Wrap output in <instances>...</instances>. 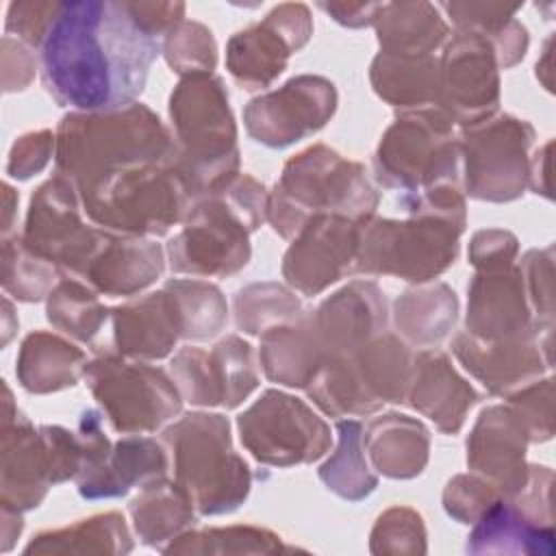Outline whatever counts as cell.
Here are the masks:
<instances>
[{
  "label": "cell",
  "instance_id": "obj_34",
  "mask_svg": "<svg viewBox=\"0 0 556 556\" xmlns=\"http://www.w3.org/2000/svg\"><path fill=\"white\" fill-rule=\"evenodd\" d=\"M132 528L143 545L163 547L195 523V506L176 480L165 476L146 482L128 504Z\"/></svg>",
  "mask_w": 556,
  "mask_h": 556
},
{
  "label": "cell",
  "instance_id": "obj_17",
  "mask_svg": "<svg viewBox=\"0 0 556 556\" xmlns=\"http://www.w3.org/2000/svg\"><path fill=\"white\" fill-rule=\"evenodd\" d=\"M313 33L306 4L287 2L245 30L235 33L226 46V67L248 91L269 87Z\"/></svg>",
  "mask_w": 556,
  "mask_h": 556
},
{
  "label": "cell",
  "instance_id": "obj_10",
  "mask_svg": "<svg viewBox=\"0 0 556 556\" xmlns=\"http://www.w3.org/2000/svg\"><path fill=\"white\" fill-rule=\"evenodd\" d=\"M460 143L452 119L437 106L402 111L374 154V176L384 189L415 193L458 182Z\"/></svg>",
  "mask_w": 556,
  "mask_h": 556
},
{
  "label": "cell",
  "instance_id": "obj_41",
  "mask_svg": "<svg viewBox=\"0 0 556 556\" xmlns=\"http://www.w3.org/2000/svg\"><path fill=\"white\" fill-rule=\"evenodd\" d=\"M235 324L248 334L289 324L302 315L300 300L278 282H254L235 293Z\"/></svg>",
  "mask_w": 556,
  "mask_h": 556
},
{
  "label": "cell",
  "instance_id": "obj_60",
  "mask_svg": "<svg viewBox=\"0 0 556 556\" xmlns=\"http://www.w3.org/2000/svg\"><path fill=\"white\" fill-rule=\"evenodd\" d=\"M11 313H13V311H11V302H9V300H4V339H2V343H4V345L9 343V339H11V332H13V330H17L15 326H11V324H9V317H11Z\"/></svg>",
  "mask_w": 556,
  "mask_h": 556
},
{
  "label": "cell",
  "instance_id": "obj_23",
  "mask_svg": "<svg viewBox=\"0 0 556 556\" xmlns=\"http://www.w3.org/2000/svg\"><path fill=\"white\" fill-rule=\"evenodd\" d=\"M452 352L491 395L500 397L513 395L552 367V341L541 339L482 341L458 332Z\"/></svg>",
  "mask_w": 556,
  "mask_h": 556
},
{
  "label": "cell",
  "instance_id": "obj_25",
  "mask_svg": "<svg viewBox=\"0 0 556 556\" xmlns=\"http://www.w3.org/2000/svg\"><path fill=\"white\" fill-rule=\"evenodd\" d=\"M111 326L115 352L137 361L165 358L185 339L182 313L167 285L161 291L111 308Z\"/></svg>",
  "mask_w": 556,
  "mask_h": 556
},
{
  "label": "cell",
  "instance_id": "obj_35",
  "mask_svg": "<svg viewBox=\"0 0 556 556\" xmlns=\"http://www.w3.org/2000/svg\"><path fill=\"white\" fill-rule=\"evenodd\" d=\"M458 317V300L445 282H434L404 291L393 304V321L404 341L432 348L441 343L454 328Z\"/></svg>",
  "mask_w": 556,
  "mask_h": 556
},
{
  "label": "cell",
  "instance_id": "obj_32",
  "mask_svg": "<svg viewBox=\"0 0 556 556\" xmlns=\"http://www.w3.org/2000/svg\"><path fill=\"white\" fill-rule=\"evenodd\" d=\"M85 352L52 332H30L17 354L15 376L28 393H54L74 387L85 371Z\"/></svg>",
  "mask_w": 556,
  "mask_h": 556
},
{
  "label": "cell",
  "instance_id": "obj_56",
  "mask_svg": "<svg viewBox=\"0 0 556 556\" xmlns=\"http://www.w3.org/2000/svg\"><path fill=\"white\" fill-rule=\"evenodd\" d=\"M319 9L332 15L334 22L348 26V28H361L367 24H374L378 11L382 9L380 2H319Z\"/></svg>",
  "mask_w": 556,
  "mask_h": 556
},
{
  "label": "cell",
  "instance_id": "obj_6",
  "mask_svg": "<svg viewBox=\"0 0 556 556\" xmlns=\"http://www.w3.org/2000/svg\"><path fill=\"white\" fill-rule=\"evenodd\" d=\"M176 161L195 198L239 174L237 126L219 76H182L169 96Z\"/></svg>",
  "mask_w": 556,
  "mask_h": 556
},
{
  "label": "cell",
  "instance_id": "obj_4",
  "mask_svg": "<svg viewBox=\"0 0 556 556\" xmlns=\"http://www.w3.org/2000/svg\"><path fill=\"white\" fill-rule=\"evenodd\" d=\"M378 193L361 163L343 159L337 150L315 143L291 156L267 195V222L293 239L315 215H345L367 219L376 215Z\"/></svg>",
  "mask_w": 556,
  "mask_h": 556
},
{
  "label": "cell",
  "instance_id": "obj_24",
  "mask_svg": "<svg viewBox=\"0 0 556 556\" xmlns=\"http://www.w3.org/2000/svg\"><path fill=\"white\" fill-rule=\"evenodd\" d=\"M313 326L328 356L348 354L387 328V300L374 280H352L315 311Z\"/></svg>",
  "mask_w": 556,
  "mask_h": 556
},
{
  "label": "cell",
  "instance_id": "obj_48",
  "mask_svg": "<svg viewBox=\"0 0 556 556\" xmlns=\"http://www.w3.org/2000/svg\"><path fill=\"white\" fill-rule=\"evenodd\" d=\"M510 406L521 415L528 426L530 443L547 441L554 434V410H552V378L534 380L523 389L506 397Z\"/></svg>",
  "mask_w": 556,
  "mask_h": 556
},
{
  "label": "cell",
  "instance_id": "obj_58",
  "mask_svg": "<svg viewBox=\"0 0 556 556\" xmlns=\"http://www.w3.org/2000/svg\"><path fill=\"white\" fill-rule=\"evenodd\" d=\"M0 508H2V541H0V549L9 552L13 547V543H15V539L20 536L22 528H24V519H22L20 510L7 508V506H0Z\"/></svg>",
  "mask_w": 556,
  "mask_h": 556
},
{
  "label": "cell",
  "instance_id": "obj_53",
  "mask_svg": "<svg viewBox=\"0 0 556 556\" xmlns=\"http://www.w3.org/2000/svg\"><path fill=\"white\" fill-rule=\"evenodd\" d=\"M517 252H519V243L513 232L497 230V228L478 230L469 243V263L478 271L504 269L515 263Z\"/></svg>",
  "mask_w": 556,
  "mask_h": 556
},
{
  "label": "cell",
  "instance_id": "obj_52",
  "mask_svg": "<svg viewBox=\"0 0 556 556\" xmlns=\"http://www.w3.org/2000/svg\"><path fill=\"white\" fill-rule=\"evenodd\" d=\"M56 2H11L7 22H4V33L28 48L39 50L43 35L52 22Z\"/></svg>",
  "mask_w": 556,
  "mask_h": 556
},
{
  "label": "cell",
  "instance_id": "obj_44",
  "mask_svg": "<svg viewBox=\"0 0 556 556\" xmlns=\"http://www.w3.org/2000/svg\"><path fill=\"white\" fill-rule=\"evenodd\" d=\"M163 54L169 67L180 76L213 74L217 65V46L211 30L198 22H178L163 41Z\"/></svg>",
  "mask_w": 556,
  "mask_h": 556
},
{
  "label": "cell",
  "instance_id": "obj_50",
  "mask_svg": "<svg viewBox=\"0 0 556 556\" xmlns=\"http://www.w3.org/2000/svg\"><path fill=\"white\" fill-rule=\"evenodd\" d=\"M460 33H476L493 39L519 11V7L493 4V2H445L441 4Z\"/></svg>",
  "mask_w": 556,
  "mask_h": 556
},
{
  "label": "cell",
  "instance_id": "obj_46",
  "mask_svg": "<svg viewBox=\"0 0 556 556\" xmlns=\"http://www.w3.org/2000/svg\"><path fill=\"white\" fill-rule=\"evenodd\" d=\"M500 497H504L502 491L486 478L458 473L443 491V508L458 523H473Z\"/></svg>",
  "mask_w": 556,
  "mask_h": 556
},
{
  "label": "cell",
  "instance_id": "obj_2",
  "mask_svg": "<svg viewBox=\"0 0 556 556\" xmlns=\"http://www.w3.org/2000/svg\"><path fill=\"white\" fill-rule=\"evenodd\" d=\"M54 137L56 174L76 189L132 165L176 156L174 135L141 102L109 111H70Z\"/></svg>",
  "mask_w": 556,
  "mask_h": 556
},
{
  "label": "cell",
  "instance_id": "obj_3",
  "mask_svg": "<svg viewBox=\"0 0 556 556\" xmlns=\"http://www.w3.org/2000/svg\"><path fill=\"white\" fill-rule=\"evenodd\" d=\"M267 195L265 187L248 174H237L198 195L182 230L167 243L169 269L202 278L241 271L252 256L250 235L267 219Z\"/></svg>",
  "mask_w": 556,
  "mask_h": 556
},
{
  "label": "cell",
  "instance_id": "obj_57",
  "mask_svg": "<svg viewBox=\"0 0 556 556\" xmlns=\"http://www.w3.org/2000/svg\"><path fill=\"white\" fill-rule=\"evenodd\" d=\"M549 148H552V141H547L530 159V172H528V187L534 193H543L545 198H552V193H549Z\"/></svg>",
  "mask_w": 556,
  "mask_h": 556
},
{
  "label": "cell",
  "instance_id": "obj_40",
  "mask_svg": "<svg viewBox=\"0 0 556 556\" xmlns=\"http://www.w3.org/2000/svg\"><path fill=\"white\" fill-rule=\"evenodd\" d=\"M282 539L258 526H226L185 530L169 545H163V554H276L287 552Z\"/></svg>",
  "mask_w": 556,
  "mask_h": 556
},
{
  "label": "cell",
  "instance_id": "obj_18",
  "mask_svg": "<svg viewBox=\"0 0 556 556\" xmlns=\"http://www.w3.org/2000/svg\"><path fill=\"white\" fill-rule=\"evenodd\" d=\"M169 369L182 400L193 406L237 408L258 387L254 350L235 334L211 350L182 348Z\"/></svg>",
  "mask_w": 556,
  "mask_h": 556
},
{
  "label": "cell",
  "instance_id": "obj_38",
  "mask_svg": "<svg viewBox=\"0 0 556 556\" xmlns=\"http://www.w3.org/2000/svg\"><path fill=\"white\" fill-rule=\"evenodd\" d=\"M135 543L122 513H100L72 526L43 530L24 547L26 554H128Z\"/></svg>",
  "mask_w": 556,
  "mask_h": 556
},
{
  "label": "cell",
  "instance_id": "obj_54",
  "mask_svg": "<svg viewBox=\"0 0 556 556\" xmlns=\"http://www.w3.org/2000/svg\"><path fill=\"white\" fill-rule=\"evenodd\" d=\"M37 72V59L20 39L4 35L2 39V87L4 91H22Z\"/></svg>",
  "mask_w": 556,
  "mask_h": 556
},
{
  "label": "cell",
  "instance_id": "obj_13",
  "mask_svg": "<svg viewBox=\"0 0 556 556\" xmlns=\"http://www.w3.org/2000/svg\"><path fill=\"white\" fill-rule=\"evenodd\" d=\"M534 128L513 115H493L460 130L465 191L476 200L510 202L528 187Z\"/></svg>",
  "mask_w": 556,
  "mask_h": 556
},
{
  "label": "cell",
  "instance_id": "obj_9",
  "mask_svg": "<svg viewBox=\"0 0 556 556\" xmlns=\"http://www.w3.org/2000/svg\"><path fill=\"white\" fill-rule=\"evenodd\" d=\"M465 226L426 213L406 219L367 217L358 226L352 271L428 282L454 265Z\"/></svg>",
  "mask_w": 556,
  "mask_h": 556
},
{
  "label": "cell",
  "instance_id": "obj_16",
  "mask_svg": "<svg viewBox=\"0 0 556 556\" xmlns=\"http://www.w3.org/2000/svg\"><path fill=\"white\" fill-rule=\"evenodd\" d=\"M337 109V89L324 76L302 74L243 109L248 135L267 148H287L319 128Z\"/></svg>",
  "mask_w": 556,
  "mask_h": 556
},
{
  "label": "cell",
  "instance_id": "obj_29",
  "mask_svg": "<svg viewBox=\"0 0 556 556\" xmlns=\"http://www.w3.org/2000/svg\"><path fill=\"white\" fill-rule=\"evenodd\" d=\"M167 454L163 445L150 437L119 439L102 465L76 480L85 500H111L126 495L135 484L165 476Z\"/></svg>",
  "mask_w": 556,
  "mask_h": 556
},
{
  "label": "cell",
  "instance_id": "obj_19",
  "mask_svg": "<svg viewBox=\"0 0 556 556\" xmlns=\"http://www.w3.org/2000/svg\"><path fill=\"white\" fill-rule=\"evenodd\" d=\"M361 222L330 213L311 217L285 252V280L304 295H317L350 274Z\"/></svg>",
  "mask_w": 556,
  "mask_h": 556
},
{
  "label": "cell",
  "instance_id": "obj_7",
  "mask_svg": "<svg viewBox=\"0 0 556 556\" xmlns=\"http://www.w3.org/2000/svg\"><path fill=\"white\" fill-rule=\"evenodd\" d=\"M176 482L198 515L237 510L252 486L248 463L235 452L230 424L219 413H189L163 430Z\"/></svg>",
  "mask_w": 556,
  "mask_h": 556
},
{
  "label": "cell",
  "instance_id": "obj_55",
  "mask_svg": "<svg viewBox=\"0 0 556 556\" xmlns=\"http://www.w3.org/2000/svg\"><path fill=\"white\" fill-rule=\"evenodd\" d=\"M135 22L152 37H165L178 22H182V2H124Z\"/></svg>",
  "mask_w": 556,
  "mask_h": 556
},
{
  "label": "cell",
  "instance_id": "obj_8",
  "mask_svg": "<svg viewBox=\"0 0 556 556\" xmlns=\"http://www.w3.org/2000/svg\"><path fill=\"white\" fill-rule=\"evenodd\" d=\"M415 354L393 332H380L354 352L328 356L311 382L308 397L330 417L376 413L406 402Z\"/></svg>",
  "mask_w": 556,
  "mask_h": 556
},
{
  "label": "cell",
  "instance_id": "obj_28",
  "mask_svg": "<svg viewBox=\"0 0 556 556\" xmlns=\"http://www.w3.org/2000/svg\"><path fill=\"white\" fill-rule=\"evenodd\" d=\"M471 526L467 554H554V526L530 517L513 497L495 500Z\"/></svg>",
  "mask_w": 556,
  "mask_h": 556
},
{
  "label": "cell",
  "instance_id": "obj_31",
  "mask_svg": "<svg viewBox=\"0 0 556 556\" xmlns=\"http://www.w3.org/2000/svg\"><path fill=\"white\" fill-rule=\"evenodd\" d=\"M258 361L271 382L306 389L319 365L326 361L311 311L289 324L265 330L261 334Z\"/></svg>",
  "mask_w": 556,
  "mask_h": 556
},
{
  "label": "cell",
  "instance_id": "obj_49",
  "mask_svg": "<svg viewBox=\"0 0 556 556\" xmlns=\"http://www.w3.org/2000/svg\"><path fill=\"white\" fill-rule=\"evenodd\" d=\"M41 437L48 452L52 484L76 480L85 465V443L78 432L63 426H41Z\"/></svg>",
  "mask_w": 556,
  "mask_h": 556
},
{
  "label": "cell",
  "instance_id": "obj_5",
  "mask_svg": "<svg viewBox=\"0 0 556 556\" xmlns=\"http://www.w3.org/2000/svg\"><path fill=\"white\" fill-rule=\"evenodd\" d=\"M87 217L111 232L163 237L182 224L195 191L176 156L109 174L78 189Z\"/></svg>",
  "mask_w": 556,
  "mask_h": 556
},
{
  "label": "cell",
  "instance_id": "obj_20",
  "mask_svg": "<svg viewBox=\"0 0 556 556\" xmlns=\"http://www.w3.org/2000/svg\"><path fill=\"white\" fill-rule=\"evenodd\" d=\"M467 291L465 332L471 337L482 341H552V328H543L532 313L519 267L478 271Z\"/></svg>",
  "mask_w": 556,
  "mask_h": 556
},
{
  "label": "cell",
  "instance_id": "obj_51",
  "mask_svg": "<svg viewBox=\"0 0 556 556\" xmlns=\"http://www.w3.org/2000/svg\"><path fill=\"white\" fill-rule=\"evenodd\" d=\"M54 148H56V137L52 135V130H37V132L22 135L9 152L7 174L15 180H28L30 176L39 174L48 165Z\"/></svg>",
  "mask_w": 556,
  "mask_h": 556
},
{
  "label": "cell",
  "instance_id": "obj_43",
  "mask_svg": "<svg viewBox=\"0 0 556 556\" xmlns=\"http://www.w3.org/2000/svg\"><path fill=\"white\" fill-rule=\"evenodd\" d=\"M167 287L180 306L187 341L211 339L226 326V298L215 285L204 280L174 278L167 282Z\"/></svg>",
  "mask_w": 556,
  "mask_h": 556
},
{
  "label": "cell",
  "instance_id": "obj_33",
  "mask_svg": "<svg viewBox=\"0 0 556 556\" xmlns=\"http://www.w3.org/2000/svg\"><path fill=\"white\" fill-rule=\"evenodd\" d=\"M369 80L374 91L406 111L434 106L439 93V59L434 54L378 52L371 61Z\"/></svg>",
  "mask_w": 556,
  "mask_h": 556
},
{
  "label": "cell",
  "instance_id": "obj_47",
  "mask_svg": "<svg viewBox=\"0 0 556 556\" xmlns=\"http://www.w3.org/2000/svg\"><path fill=\"white\" fill-rule=\"evenodd\" d=\"M554 248L530 250L521 258V276L536 321L543 328H554Z\"/></svg>",
  "mask_w": 556,
  "mask_h": 556
},
{
  "label": "cell",
  "instance_id": "obj_30",
  "mask_svg": "<svg viewBox=\"0 0 556 556\" xmlns=\"http://www.w3.org/2000/svg\"><path fill=\"white\" fill-rule=\"evenodd\" d=\"M363 450L378 473L408 480L419 476L428 463L430 432L419 419L387 413L363 430Z\"/></svg>",
  "mask_w": 556,
  "mask_h": 556
},
{
  "label": "cell",
  "instance_id": "obj_26",
  "mask_svg": "<svg viewBox=\"0 0 556 556\" xmlns=\"http://www.w3.org/2000/svg\"><path fill=\"white\" fill-rule=\"evenodd\" d=\"M165 269L163 248L146 237L117 235L104 228V237L87 263L83 278L98 293L119 298L135 295L161 278Z\"/></svg>",
  "mask_w": 556,
  "mask_h": 556
},
{
  "label": "cell",
  "instance_id": "obj_11",
  "mask_svg": "<svg viewBox=\"0 0 556 556\" xmlns=\"http://www.w3.org/2000/svg\"><path fill=\"white\" fill-rule=\"evenodd\" d=\"M83 378L113 430L124 434L154 432L182 408L174 378L159 367L130 363L115 352L89 361Z\"/></svg>",
  "mask_w": 556,
  "mask_h": 556
},
{
  "label": "cell",
  "instance_id": "obj_21",
  "mask_svg": "<svg viewBox=\"0 0 556 556\" xmlns=\"http://www.w3.org/2000/svg\"><path fill=\"white\" fill-rule=\"evenodd\" d=\"M4 389L2 410V465H0V506L13 510L37 508L52 486L50 463L41 430L13 404L11 389Z\"/></svg>",
  "mask_w": 556,
  "mask_h": 556
},
{
  "label": "cell",
  "instance_id": "obj_1",
  "mask_svg": "<svg viewBox=\"0 0 556 556\" xmlns=\"http://www.w3.org/2000/svg\"><path fill=\"white\" fill-rule=\"evenodd\" d=\"M161 41L146 33L124 2H56L39 46L46 91L76 111L132 104L143 91Z\"/></svg>",
  "mask_w": 556,
  "mask_h": 556
},
{
  "label": "cell",
  "instance_id": "obj_37",
  "mask_svg": "<svg viewBox=\"0 0 556 556\" xmlns=\"http://www.w3.org/2000/svg\"><path fill=\"white\" fill-rule=\"evenodd\" d=\"M46 315L56 330L87 343L89 350L98 354L111 352V343L104 337L111 311L98 300V291L87 282H80L78 278L59 280L48 295Z\"/></svg>",
  "mask_w": 556,
  "mask_h": 556
},
{
  "label": "cell",
  "instance_id": "obj_45",
  "mask_svg": "<svg viewBox=\"0 0 556 556\" xmlns=\"http://www.w3.org/2000/svg\"><path fill=\"white\" fill-rule=\"evenodd\" d=\"M426 526L417 510L393 506L384 510L371 530V554H426Z\"/></svg>",
  "mask_w": 556,
  "mask_h": 556
},
{
  "label": "cell",
  "instance_id": "obj_42",
  "mask_svg": "<svg viewBox=\"0 0 556 556\" xmlns=\"http://www.w3.org/2000/svg\"><path fill=\"white\" fill-rule=\"evenodd\" d=\"M61 271L26 248L20 235L2 237V287L22 302H39L56 287Z\"/></svg>",
  "mask_w": 556,
  "mask_h": 556
},
{
  "label": "cell",
  "instance_id": "obj_27",
  "mask_svg": "<svg viewBox=\"0 0 556 556\" xmlns=\"http://www.w3.org/2000/svg\"><path fill=\"white\" fill-rule=\"evenodd\" d=\"M406 400L417 413L428 417L439 432L456 434L480 395L452 367L450 356L432 348L415 354Z\"/></svg>",
  "mask_w": 556,
  "mask_h": 556
},
{
  "label": "cell",
  "instance_id": "obj_15",
  "mask_svg": "<svg viewBox=\"0 0 556 556\" xmlns=\"http://www.w3.org/2000/svg\"><path fill=\"white\" fill-rule=\"evenodd\" d=\"M500 65L491 41L476 33H456L439 59L441 109L460 128L495 115L500 104Z\"/></svg>",
  "mask_w": 556,
  "mask_h": 556
},
{
  "label": "cell",
  "instance_id": "obj_36",
  "mask_svg": "<svg viewBox=\"0 0 556 556\" xmlns=\"http://www.w3.org/2000/svg\"><path fill=\"white\" fill-rule=\"evenodd\" d=\"M374 26L380 50L393 54H434L447 39V24L428 2L382 4Z\"/></svg>",
  "mask_w": 556,
  "mask_h": 556
},
{
  "label": "cell",
  "instance_id": "obj_59",
  "mask_svg": "<svg viewBox=\"0 0 556 556\" xmlns=\"http://www.w3.org/2000/svg\"><path fill=\"white\" fill-rule=\"evenodd\" d=\"M4 191V217H2V237H9L11 228H13V213H15V206H17V193L4 185L2 187Z\"/></svg>",
  "mask_w": 556,
  "mask_h": 556
},
{
  "label": "cell",
  "instance_id": "obj_14",
  "mask_svg": "<svg viewBox=\"0 0 556 556\" xmlns=\"http://www.w3.org/2000/svg\"><path fill=\"white\" fill-rule=\"evenodd\" d=\"M80 208L74 182L54 174L30 195L24 232L20 235L26 248L52 263L61 276L78 280L104 237V228L83 222Z\"/></svg>",
  "mask_w": 556,
  "mask_h": 556
},
{
  "label": "cell",
  "instance_id": "obj_22",
  "mask_svg": "<svg viewBox=\"0 0 556 556\" xmlns=\"http://www.w3.org/2000/svg\"><path fill=\"white\" fill-rule=\"evenodd\" d=\"M528 426L515 406H486L467 439V465L493 482L504 497H513L528 480Z\"/></svg>",
  "mask_w": 556,
  "mask_h": 556
},
{
  "label": "cell",
  "instance_id": "obj_39",
  "mask_svg": "<svg viewBox=\"0 0 556 556\" xmlns=\"http://www.w3.org/2000/svg\"><path fill=\"white\" fill-rule=\"evenodd\" d=\"M339 443L330 458L319 467V480L334 495L358 502L378 486V476L369 469L363 450V424L358 419L337 421Z\"/></svg>",
  "mask_w": 556,
  "mask_h": 556
},
{
  "label": "cell",
  "instance_id": "obj_12",
  "mask_svg": "<svg viewBox=\"0 0 556 556\" xmlns=\"http://www.w3.org/2000/svg\"><path fill=\"white\" fill-rule=\"evenodd\" d=\"M237 428L243 447L271 467L313 463L332 445L328 424L306 402L276 389H267L245 408Z\"/></svg>",
  "mask_w": 556,
  "mask_h": 556
}]
</instances>
